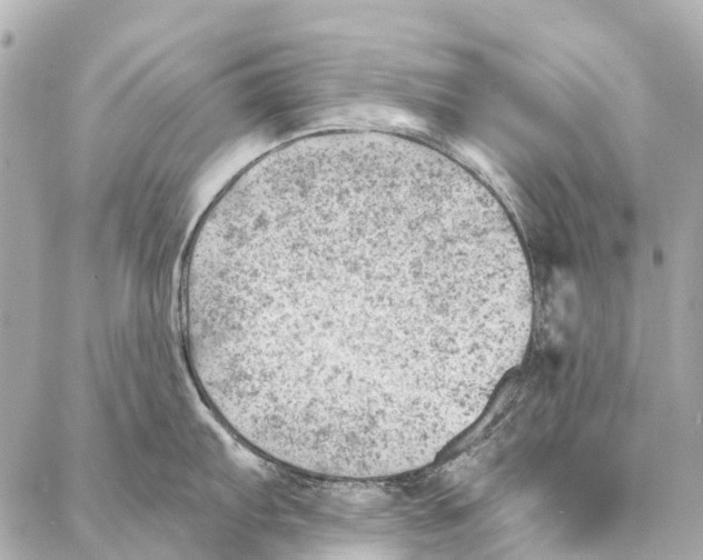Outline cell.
<instances>
[{"instance_id": "6da1fadb", "label": "cell", "mask_w": 703, "mask_h": 560, "mask_svg": "<svg viewBox=\"0 0 703 560\" xmlns=\"http://www.w3.org/2000/svg\"><path fill=\"white\" fill-rule=\"evenodd\" d=\"M209 342L258 426L374 437L462 390L517 282L512 233L443 156L343 140L228 186L194 239Z\"/></svg>"}]
</instances>
